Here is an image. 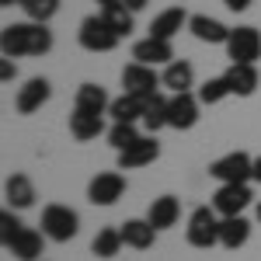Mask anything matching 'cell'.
Here are the masks:
<instances>
[{
	"mask_svg": "<svg viewBox=\"0 0 261 261\" xmlns=\"http://www.w3.org/2000/svg\"><path fill=\"white\" fill-rule=\"evenodd\" d=\"M14 213H18V209H4V213H0V244H4V247L24 230V223H21Z\"/></svg>",
	"mask_w": 261,
	"mask_h": 261,
	"instance_id": "1f68e13d",
	"label": "cell"
},
{
	"mask_svg": "<svg viewBox=\"0 0 261 261\" xmlns=\"http://www.w3.org/2000/svg\"><path fill=\"white\" fill-rule=\"evenodd\" d=\"M161 157V143L157 136H140L133 146L119 150V171H136V167H146Z\"/></svg>",
	"mask_w": 261,
	"mask_h": 261,
	"instance_id": "8fae6325",
	"label": "cell"
},
{
	"mask_svg": "<svg viewBox=\"0 0 261 261\" xmlns=\"http://www.w3.org/2000/svg\"><path fill=\"white\" fill-rule=\"evenodd\" d=\"M254 181H261V157H254Z\"/></svg>",
	"mask_w": 261,
	"mask_h": 261,
	"instance_id": "d590c367",
	"label": "cell"
},
{
	"mask_svg": "<svg viewBox=\"0 0 261 261\" xmlns=\"http://www.w3.org/2000/svg\"><path fill=\"white\" fill-rule=\"evenodd\" d=\"M122 4H125V7H129V11H143V7H146V4H150V0H122Z\"/></svg>",
	"mask_w": 261,
	"mask_h": 261,
	"instance_id": "e575fe53",
	"label": "cell"
},
{
	"mask_svg": "<svg viewBox=\"0 0 261 261\" xmlns=\"http://www.w3.org/2000/svg\"><path fill=\"white\" fill-rule=\"evenodd\" d=\"M14 4H21V0H0V7H14Z\"/></svg>",
	"mask_w": 261,
	"mask_h": 261,
	"instance_id": "8d00e7d4",
	"label": "cell"
},
{
	"mask_svg": "<svg viewBox=\"0 0 261 261\" xmlns=\"http://www.w3.org/2000/svg\"><path fill=\"white\" fill-rule=\"evenodd\" d=\"M199 112H202L199 94H192V91H185V94H171V101H167V129H178V133L195 129Z\"/></svg>",
	"mask_w": 261,
	"mask_h": 261,
	"instance_id": "ba28073f",
	"label": "cell"
},
{
	"mask_svg": "<svg viewBox=\"0 0 261 261\" xmlns=\"http://www.w3.org/2000/svg\"><path fill=\"white\" fill-rule=\"evenodd\" d=\"M161 84H164V77L157 73V66H146V63L133 60L122 70V91H129V94L153 98V94H161Z\"/></svg>",
	"mask_w": 261,
	"mask_h": 261,
	"instance_id": "52a82bcc",
	"label": "cell"
},
{
	"mask_svg": "<svg viewBox=\"0 0 261 261\" xmlns=\"http://www.w3.org/2000/svg\"><path fill=\"white\" fill-rule=\"evenodd\" d=\"M101 14L108 18V24H112V28L119 32L122 39H125V35L133 32V14H136V11H129V7H125L122 0H112V4H105V7H101Z\"/></svg>",
	"mask_w": 261,
	"mask_h": 261,
	"instance_id": "83f0119b",
	"label": "cell"
},
{
	"mask_svg": "<svg viewBox=\"0 0 261 261\" xmlns=\"http://www.w3.org/2000/svg\"><path fill=\"white\" fill-rule=\"evenodd\" d=\"M101 133H105V112H87V108H73V115H70V136L73 140H98Z\"/></svg>",
	"mask_w": 261,
	"mask_h": 261,
	"instance_id": "2e32d148",
	"label": "cell"
},
{
	"mask_svg": "<svg viewBox=\"0 0 261 261\" xmlns=\"http://www.w3.org/2000/svg\"><path fill=\"white\" fill-rule=\"evenodd\" d=\"M164 87L171 91V94H185V91H192L195 87V66L188 60H171L164 66Z\"/></svg>",
	"mask_w": 261,
	"mask_h": 261,
	"instance_id": "44dd1931",
	"label": "cell"
},
{
	"mask_svg": "<svg viewBox=\"0 0 261 261\" xmlns=\"http://www.w3.org/2000/svg\"><path fill=\"white\" fill-rule=\"evenodd\" d=\"M188 32L199 42H209V45H226V39H230V28L220 18H209V14H192L188 18Z\"/></svg>",
	"mask_w": 261,
	"mask_h": 261,
	"instance_id": "e0dca14e",
	"label": "cell"
},
{
	"mask_svg": "<svg viewBox=\"0 0 261 261\" xmlns=\"http://www.w3.org/2000/svg\"><path fill=\"white\" fill-rule=\"evenodd\" d=\"M42 233L49 237V241L56 244H66L77 237V230H81V216H77V209H70V205H63V202H53V205H45L42 209Z\"/></svg>",
	"mask_w": 261,
	"mask_h": 261,
	"instance_id": "7a4b0ae2",
	"label": "cell"
},
{
	"mask_svg": "<svg viewBox=\"0 0 261 261\" xmlns=\"http://www.w3.org/2000/svg\"><path fill=\"white\" fill-rule=\"evenodd\" d=\"M209 174L220 185H247V181H254V157L244 150H230L209 164Z\"/></svg>",
	"mask_w": 261,
	"mask_h": 261,
	"instance_id": "277c9868",
	"label": "cell"
},
{
	"mask_svg": "<svg viewBox=\"0 0 261 261\" xmlns=\"http://www.w3.org/2000/svg\"><path fill=\"white\" fill-rule=\"evenodd\" d=\"M140 136H143V133H140V125H136V122H112V129H108V143H112L115 150L133 146Z\"/></svg>",
	"mask_w": 261,
	"mask_h": 261,
	"instance_id": "f546056e",
	"label": "cell"
},
{
	"mask_svg": "<svg viewBox=\"0 0 261 261\" xmlns=\"http://www.w3.org/2000/svg\"><path fill=\"white\" fill-rule=\"evenodd\" d=\"M77 42H81L87 53H112V49L122 42V35L108 24V18L98 11V14H91V18L81 21V28H77Z\"/></svg>",
	"mask_w": 261,
	"mask_h": 261,
	"instance_id": "3957f363",
	"label": "cell"
},
{
	"mask_svg": "<svg viewBox=\"0 0 261 261\" xmlns=\"http://www.w3.org/2000/svg\"><path fill=\"white\" fill-rule=\"evenodd\" d=\"M251 185H220L213 192V209L220 216H244V209L251 205Z\"/></svg>",
	"mask_w": 261,
	"mask_h": 261,
	"instance_id": "30bf717a",
	"label": "cell"
},
{
	"mask_svg": "<svg viewBox=\"0 0 261 261\" xmlns=\"http://www.w3.org/2000/svg\"><path fill=\"white\" fill-rule=\"evenodd\" d=\"M251 241V223L244 216H223L220 220V244L226 251H237Z\"/></svg>",
	"mask_w": 261,
	"mask_h": 261,
	"instance_id": "cb8c5ba5",
	"label": "cell"
},
{
	"mask_svg": "<svg viewBox=\"0 0 261 261\" xmlns=\"http://www.w3.org/2000/svg\"><path fill=\"white\" fill-rule=\"evenodd\" d=\"M4 199H7V209H32L35 205V185L28 174H11L4 181Z\"/></svg>",
	"mask_w": 261,
	"mask_h": 261,
	"instance_id": "d6986e66",
	"label": "cell"
},
{
	"mask_svg": "<svg viewBox=\"0 0 261 261\" xmlns=\"http://www.w3.org/2000/svg\"><path fill=\"white\" fill-rule=\"evenodd\" d=\"M146 220L153 223L157 230H171V226H178L181 220V202L174 195H161V199L150 202V209H146Z\"/></svg>",
	"mask_w": 261,
	"mask_h": 261,
	"instance_id": "603a6c76",
	"label": "cell"
},
{
	"mask_svg": "<svg viewBox=\"0 0 261 261\" xmlns=\"http://www.w3.org/2000/svg\"><path fill=\"white\" fill-rule=\"evenodd\" d=\"M0 77H4V81H14V63H11V60L0 63Z\"/></svg>",
	"mask_w": 261,
	"mask_h": 261,
	"instance_id": "836d02e7",
	"label": "cell"
},
{
	"mask_svg": "<svg viewBox=\"0 0 261 261\" xmlns=\"http://www.w3.org/2000/svg\"><path fill=\"white\" fill-rule=\"evenodd\" d=\"M226 56H230V63H258L261 60V32L251 28V24L230 28Z\"/></svg>",
	"mask_w": 261,
	"mask_h": 261,
	"instance_id": "8992f818",
	"label": "cell"
},
{
	"mask_svg": "<svg viewBox=\"0 0 261 261\" xmlns=\"http://www.w3.org/2000/svg\"><path fill=\"white\" fill-rule=\"evenodd\" d=\"M122 230H115V226H105V230H98L94 233V241H91V254L94 258H115L122 251Z\"/></svg>",
	"mask_w": 261,
	"mask_h": 261,
	"instance_id": "484cf974",
	"label": "cell"
},
{
	"mask_svg": "<svg viewBox=\"0 0 261 261\" xmlns=\"http://www.w3.org/2000/svg\"><path fill=\"white\" fill-rule=\"evenodd\" d=\"M18 7L24 11V18H28V21H39V24H45V21L56 18L60 0H21Z\"/></svg>",
	"mask_w": 261,
	"mask_h": 261,
	"instance_id": "f1b7e54d",
	"label": "cell"
},
{
	"mask_svg": "<svg viewBox=\"0 0 261 261\" xmlns=\"http://www.w3.org/2000/svg\"><path fill=\"white\" fill-rule=\"evenodd\" d=\"M49 98H53V84L45 81V77H32V81H24L18 87L14 108H18V115H32V112H39Z\"/></svg>",
	"mask_w": 261,
	"mask_h": 261,
	"instance_id": "7c38bea8",
	"label": "cell"
},
{
	"mask_svg": "<svg viewBox=\"0 0 261 261\" xmlns=\"http://www.w3.org/2000/svg\"><path fill=\"white\" fill-rule=\"evenodd\" d=\"M45 233L42 230H32V226H24L14 241L7 244V254H14L18 261H42V254H45Z\"/></svg>",
	"mask_w": 261,
	"mask_h": 261,
	"instance_id": "5bb4252c",
	"label": "cell"
},
{
	"mask_svg": "<svg viewBox=\"0 0 261 261\" xmlns=\"http://www.w3.org/2000/svg\"><path fill=\"white\" fill-rule=\"evenodd\" d=\"M119 230H122L125 247H136V251H150V247L157 244V233H161L150 220H125Z\"/></svg>",
	"mask_w": 261,
	"mask_h": 261,
	"instance_id": "ffe728a7",
	"label": "cell"
},
{
	"mask_svg": "<svg viewBox=\"0 0 261 261\" xmlns=\"http://www.w3.org/2000/svg\"><path fill=\"white\" fill-rule=\"evenodd\" d=\"M53 49V32L39 21H14L4 24L0 32V53L4 60H21V56H45Z\"/></svg>",
	"mask_w": 261,
	"mask_h": 261,
	"instance_id": "6da1fadb",
	"label": "cell"
},
{
	"mask_svg": "<svg viewBox=\"0 0 261 261\" xmlns=\"http://www.w3.org/2000/svg\"><path fill=\"white\" fill-rule=\"evenodd\" d=\"M195 94H199V101H202V105H220V101H226L230 94H233V91H230L226 77H209V81L202 84V87L195 91Z\"/></svg>",
	"mask_w": 261,
	"mask_h": 261,
	"instance_id": "4dcf8cb0",
	"label": "cell"
},
{
	"mask_svg": "<svg viewBox=\"0 0 261 261\" xmlns=\"http://www.w3.org/2000/svg\"><path fill=\"white\" fill-rule=\"evenodd\" d=\"M133 60L136 63H146V66H167V63L174 60V45L167 39H153V35H146L133 45Z\"/></svg>",
	"mask_w": 261,
	"mask_h": 261,
	"instance_id": "4fadbf2b",
	"label": "cell"
},
{
	"mask_svg": "<svg viewBox=\"0 0 261 261\" xmlns=\"http://www.w3.org/2000/svg\"><path fill=\"white\" fill-rule=\"evenodd\" d=\"M223 7H226V11H233V14H241V11L251 7V0H223Z\"/></svg>",
	"mask_w": 261,
	"mask_h": 261,
	"instance_id": "d6a6232c",
	"label": "cell"
},
{
	"mask_svg": "<svg viewBox=\"0 0 261 261\" xmlns=\"http://www.w3.org/2000/svg\"><path fill=\"white\" fill-rule=\"evenodd\" d=\"M108 91L101 87V84H81L77 87V101H73V108H87V112H108Z\"/></svg>",
	"mask_w": 261,
	"mask_h": 261,
	"instance_id": "d4e9b609",
	"label": "cell"
},
{
	"mask_svg": "<svg viewBox=\"0 0 261 261\" xmlns=\"http://www.w3.org/2000/svg\"><path fill=\"white\" fill-rule=\"evenodd\" d=\"M223 77H226L230 91H233L237 98H251V94L258 91V84H261L258 63H230V70H226Z\"/></svg>",
	"mask_w": 261,
	"mask_h": 261,
	"instance_id": "9a60e30c",
	"label": "cell"
},
{
	"mask_svg": "<svg viewBox=\"0 0 261 261\" xmlns=\"http://www.w3.org/2000/svg\"><path fill=\"white\" fill-rule=\"evenodd\" d=\"M220 213L213 209V205H199V209H192V216H188V226H185V237L192 247H213V244H220Z\"/></svg>",
	"mask_w": 261,
	"mask_h": 261,
	"instance_id": "5b68a950",
	"label": "cell"
},
{
	"mask_svg": "<svg viewBox=\"0 0 261 261\" xmlns=\"http://www.w3.org/2000/svg\"><path fill=\"white\" fill-rule=\"evenodd\" d=\"M146 105H150V98L122 91V98H112V105H108V115H112V122H143V115H146Z\"/></svg>",
	"mask_w": 261,
	"mask_h": 261,
	"instance_id": "ac0fdd59",
	"label": "cell"
},
{
	"mask_svg": "<svg viewBox=\"0 0 261 261\" xmlns=\"http://www.w3.org/2000/svg\"><path fill=\"white\" fill-rule=\"evenodd\" d=\"M125 195V178L119 171H101L87 185V202L91 205H115Z\"/></svg>",
	"mask_w": 261,
	"mask_h": 261,
	"instance_id": "9c48e42d",
	"label": "cell"
},
{
	"mask_svg": "<svg viewBox=\"0 0 261 261\" xmlns=\"http://www.w3.org/2000/svg\"><path fill=\"white\" fill-rule=\"evenodd\" d=\"M188 18H192V14H188L185 7H167V11H161L157 18L150 21V35H153V39H167V42H171L181 28L188 24Z\"/></svg>",
	"mask_w": 261,
	"mask_h": 261,
	"instance_id": "7402d4cb",
	"label": "cell"
},
{
	"mask_svg": "<svg viewBox=\"0 0 261 261\" xmlns=\"http://www.w3.org/2000/svg\"><path fill=\"white\" fill-rule=\"evenodd\" d=\"M167 101L164 94H153L150 105H146V115H143V125H146V133L150 136H157L161 129H167Z\"/></svg>",
	"mask_w": 261,
	"mask_h": 261,
	"instance_id": "4316f807",
	"label": "cell"
},
{
	"mask_svg": "<svg viewBox=\"0 0 261 261\" xmlns=\"http://www.w3.org/2000/svg\"><path fill=\"white\" fill-rule=\"evenodd\" d=\"M94 4H101V7H105V4H112V0H94Z\"/></svg>",
	"mask_w": 261,
	"mask_h": 261,
	"instance_id": "f35d334b",
	"label": "cell"
},
{
	"mask_svg": "<svg viewBox=\"0 0 261 261\" xmlns=\"http://www.w3.org/2000/svg\"><path fill=\"white\" fill-rule=\"evenodd\" d=\"M254 216H258V223H261V202H258V209H254Z\"/></svg>",
	"mask_w": 261,
	"mask_h": 261,
	"instance_id": "74e56055",
	"label": "cell"
}]
</instances>
